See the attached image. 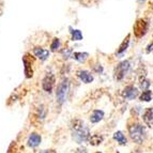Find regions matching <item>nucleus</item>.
I'll return each instance as SVG.
<instances>
[{
	"label": "nucleus",
	"mask_w": 153,
	"mask_h": 153,
	"mask_svg": "<svg viewBox=\"0 0 153 153\" xmlns=\"http://www.w3.org/2000/svg\"><path fill=\"white\" fill-rule=\"evenodd\" d=\"M40 143H41V136L39 135V134H36V133L31 134V136L29 137V140H28L29 146L36 147L38 145H40Z\"/></svg>",
	"instance_id": "obj_11"
},
{
	"label": "nucleus",
	"mask_w": 153,
	"mask_h": 153,
	"mask_svg": "<svg viewBox=\"0 0 153 153\" xmlns=\"http://www.w3.org/2000/svg\"><path fill=\"white\" fill-rule=\"evenodd\" d=\"M151 51H153V43L151 44V45H149L148 46V49H147V51H148V53H150Z\"/></svg>",
	"instance_id": "obj_23"
},
{
	"label": "nucleus",
	"mask_w": 153,
	"mask_h": 153,
	"mask_svg": "<svg viewBox=\"0 0 153 153\" xmlns=\"http://www.w3.org/2000/svg\"><path fill=\"white\" fill-rule=\"evenodd\" d=\"M70 53H71V49H66V51H62V54H63L64 58H68V57L70 56Z\"/></svg>",
	"instance_id": "obj_22"
},
{
	"label": "nucleus",
	"mask_w": 153,
	"mask_h": 153,
	"mask_svg": "<svg viewBox=\"0 0 153 153\" xmlns=\"http://www.w3.org/2000/svg\"><path fill=\"white\" fill-rule=\"evenodd\" d=\"M74 137L77 141H85L87 140L88 137H89V130H88L86 126H82L80 130L75 131L74 132Z\"/></svg>",
	"instance_id": "obj_5"
},
{
	"label": "nucleus",
	"mask_w": 153,
	"mask_h": 153,
	"mask_svg": "<svg viewBox=\"0 0 153 153\" xmlns=\"http://www.w3.org/2000/svg\"><path fill=\"white\" fill-rule=\"evenodd\" d=\"M139 1H143V0H139Z\"/></svg>",
	"instance_id": "obj_25"
},
{
	"label": "nucleus",
	"mask_w": 153,
	"mask_h": 153,
	"mask_svg": "<svg viewBox=\"0 0 153 153\" xmlns=\"http://www.w3.org/2000/svg\"><path fill=\"white\" fill-rule=\"evenodd\" d=\"M103 117H104V112L102 110H94L93 114L91 115V117H90V120H91L92 123H97L102 120Z\"/></svg>",
	"instance_id": "obj_12"
},
{
	"label": "nucleus",
	"mask_w": 153,
	"mask_h": 153,
	"mask_svg": "<svg viewBox=\"0 0 153 153\" xmlns=\"http://www.w3.org/2000/svg\"><path fill=\"white\" fill-rule=\"evenodd\" d=\"M130 69V62L128 61H122L119 65L116 68V71H115V76L117 79H122L123 76L125 75L126 71Z\"/></svg>",
	"instance_id": "obj_4"
},
{
	"label": "nucleus",
	"mask_w": 153,
	"mask_h": 153,
	"mask_svg": "<svg viewBox=\"0 0 153 153\" xmlns=\"http://www.w3.org/2000/svg\"><path fill=\"white\" fill-rule=\"evenodd\" d=\"M138 94V91L135 87H133V86H128L124 89V92H123V95H124L126 99L128 100H133L135 99Z\"/></svg>",
	"instance_id": "obj_8"
},
{
	"label": "nucleus",
	"mask_w": 153,
	"mask_h": 153,
	"mask_svg": "<svg viewBox=\"0 0 153 153\" xmlns=\"http://www.w3.org/2000/svg\"><path fill=\"white\" fill-rule=\"evenodd\" d=\"M149 86H150V82H149V80H147V79H143L140 82V88L143 90H146L147 91V89L149 88Z\"/></svg>",
	"instance_id": "obj_20"
},
{
	"label": "nucleus",
	"mask_w": 153,
	"mask_h": 153,
	"mask_svg": "<svg viewBox=\"0 0 153 153\" xmlns=\"http://www.w3.org/2000/svg\"><path fill=\"white\" fill-rule=\"evenodd\" d=\"M73 57H74V59H76L77 61H79V62H84L85 60L87 59L88 54H87V53H74Z\"/></svg>",
	"instance_id": "obj_16"
},
{
	"label": "nucleus",
	"mask_w": 153,
	"mask_h": 153,
	"mask_svg": "<svg viewBox=\"0 0 153 153\" xmlns=\"http://www.w3.org/2000/svg\"><path fill=\"white\" fill-rule=\"evenodd\" d=\"M34 55L36 57H38L39 59H41V60H45V59L48 58L49 56V51H46V49H43V48H40V47H36L34 48Z\"/></svg>",
	"instance_id": "obj_9"
},
{
	"label": "nucleus",
	"mask_w": 153,
	"mask_h": 153,
	"mask_svg": "<svg viewBox=\"0 0 153 153\" xmlns=\"http://www.w3.org/2000/svg\"><path fill=\"white\" fill-rule=\"evenodd\" d=\"M114 138H115L117 141H119L121 145H125V143H126V138L124 137L122 132H116L115 134H114Z\"/></svg>",
	"instance_id": "obj_14"
},
{
	"label": "nucleus",
	"mask_w": 153,
	"mask_h": 153,
	"mask_svg": "<svg viewBox=\"0 0 153 153\" xmlns=\"http://www.w3.org/2000/svg\"><path fill=\"white\" fill-rule=\"evenodd\" d=\"M128 43H130V34H128V36L123 40V42L121 43L120 47H119V49H118V54H122L123 51H126V48H128Z\"/></svg>",
	"instance_id": "obj_13"
},
{
	"label": "nucleus",
	"mask_w": 153,
	"mask_h": 153,
	"mask_svg": "<svg viewBox=\"0 0 153 153\" xmlns=\"http://www.w3.org/2000/svg\"><path fill=\"white\" fill-rule=\"evenodd\" d=\"M59 44H60V42H59L58 39H54V41H53V43H51V48L53 49V51H56L59 47Z\"/></svg>",
	"instance_id": "obj_21"
},
{
	"label": "nucleus",
	"mask_w": 153,
	"mask_h": 153,
	"mask_svg": "<svg viewBox=\"0 0 153 153\" xmlns=\"http://www.w3.org/2000/svg\"><path fill=\"white\" fill-rule=\"evenodd\" d=\"M97 153H100V152H97Z\"/></svg>",
	"instance_id": "obj_26"
},
{
	"label": "nucleus",
	"mask_w": 153,
	"mask_h": 153,
	"mask_svg": "<svg viewBox=\"0 0 153 153\" xmlns=\"http://www.w3.org/2000/svg\"><path fill=\"white\" fill-rule=\"evenodd\" d=\"M143 122L148 125L149 128L153 126V109L152 108H147L143 116Z\"/></svg>",
	"instance_id": "obj_6"
},
{
	"label": "nucleus",
	"mask_w": 153,
	"mask_h": 153,
	"mask_svg": "<svg viewBox=\"0 0 153 153\" xmlns=\"http://www.w3.org/2000/svg\"><path fill=\"white\" fill-rule=\"evenodd\" d=\"M54 76L53 75H47L43 80V89L47 92H51V89H53V86H54Z\"/></svg>",
	"instance_id": "obj_7"
},
{
	"label": "nucleus",
	"mask_w": 153,
	"mask_h": 153,
	"mask_svg": "<svg viewBox=\"0 0 153 153\" xmlns=\"http://www.w3.org/2000/svg\"><path fill=\"white\" fill-rule=\"evenodd\" d=\"M130 135L135 143H141L145 139V128L139 124H133L128 128Z\"/></svg>",
	"instance_id": "obj_1"
},
{
	"label": "nucleus",
	"mask_w": 153,
	"mask_h": 153,
	"mask_svg": "<svg viewBox=\"0 0 153 153\" xmlns=\"http://www.w3.org/2000/svg\"><path fill=\"white\" fill-rule=\"evenodd\" d=\"M78 76H79V78L82 79L84 82H86V84H89V82H91L92 80H93V76L87 71H79Z\"/></svg>",
	"instance_id": "obj_10"
},
{
	"label": "nucleus",
	"mask_w": 153,
	"mask_h": 153,
	"mask_svg": "<svg viewBox=\"0 0 153 153\" xmlns=\"http://www.w3.org/2000/svg\"><path fill=\"white\" fill-rule=\"evenodd\" d=\"M68 90H69V82H68V80H63V82H61V84L59 85L58 89H57V100H58V102L60 103V104H62V103L65 101V97H66V92H68Z\"/></svg>",
	"instance_id": "obj_2"
},
{
	"label": "nucleus",
	"mask_w": 153,
	"mask_h": 153,
	"mask_svg": "<svg viewBox=\"0 0 153 153\" xmlns=\"http://www.w3.org/2000/svg\"><path fill=\"white\" fill-rule=\"evenodd\" d=\"M44 153H55V152H53V151H46V152H44Z\"/></svg>",
	"instance_id": "obj_24"
},
{
	"label": "nucleus",
	"mask_w": 153,
	"mask_h": 153,
	"mask_svg": "<svg viewBox=\"0 0 153 153\" xmlns=\"http://www.w3.org/2000/svg\"><path fill=\"white\" fill-rule=\"evenodd\" d=\"M147 28H148V24L145 19H138L134 25V33L137 38H141L145 36V33L147 32Z\"/></svg>",
	"instance_id": "obj_3"
},
{
	"label": "nucleus",
	"mask_w": 153,
	"mask_h": 153,
	"mask_svg": "<svg viewBox=\"0 0 153 153\" xmlns=\"http://www.w3.org/2000/svg\"><path fill=\"white\" fill-rule=\"evenodd\" d=\"M151 99H152V92H151L150 90L145 91L140 97V100L143 101V102H150Z\"/></svg>",
	"instance_id": "obj_18"
},
{
	"label": "nucleus",
	"mask_w": 153,
	"mask_h": 153,
	"mask_svg": "<svg viewBox=\"0 0 153 153\" xmlns=\"http://www.w3.org/2000/svg\"><path fill=\"white\" fill-rule=\"evenodd\" d=\"M24 63H25V73H26V76L27 77H31L32 76V70L30 68V63L28 62L27 58H24Z\"/></svg>",
	"instance_id": "obj_17"
},
{
	"label": "nucleus",
	"mask_w": 153,
	"mask_h": 153,
	"mask_svg": "<svg viewBox=\"0 0 153 153\" xmlns=\"http://www.w3.org/2000/svg\"><path fill=\"white\" fill-rule=\"evenodd\" d=\"M71 32L73 41H80V40H82V33L79 30H72Z\"/></svg>",
	"instance_id": "obj_19"
},
{
	"label": "nucleus",
	"mask_w": 153,
	"mask_h": 153,
	"mask_svg": "<svg viewBox=\"0 0 153 153\" xmlns=\"http://www.w3.org/2000/svg\"><path fill=\"white\" fill-rule=\"evenodd\" d=\"M89 141L92 146H97L103 141V137L102 136H100V135H93V136H91V138L89 139Z\"/></svg>",
	"instance_id": "obj_15"
}]
</instances>
